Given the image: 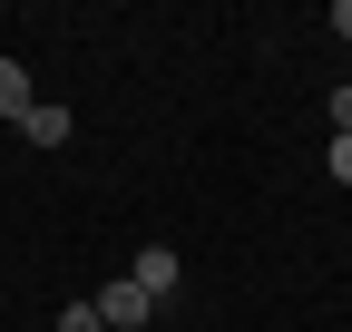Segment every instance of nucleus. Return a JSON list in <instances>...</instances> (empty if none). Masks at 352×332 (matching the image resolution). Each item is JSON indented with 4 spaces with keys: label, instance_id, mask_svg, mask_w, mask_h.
I'll return each instance as SVG.
<instances>
[{
    "label": "nucleus",
    "instance_id": "f257e3e1",
    "mask_svg": "<svg viewBox=\"0 0 352 332\" xmlns=\"http://www.w3.org/2000/svg\"><path fill=\"white\" fill-rule=\"evenodd\" d=\"M147 313H157V294H147L138 274H118V283H98V322H108V332H147Z\"/></svg>",
    "mask_w": 352,
    "mask_h": 332
},
{
    "label": "nucleus",
    "instance_id": "6e6552de",
    "mask_svg": "<svg viewBox=\"0 0 352 332\" xmlns=\"http://www.w3.org/2000/svg\"><path fill=\"white\" fill-rule=\"evenodd\" d=\"M333 39H352V0H333Z\"/></svg>",
    "mask_w": 352,
    "mask_h": 332
},
{
    "label": "nucleus",
    "instance_id": "423d86ee",
    "mask_svg": "<svg viewBox=\"0 0 352 332\" xmlns=\"http://www.w3.org/2000/svg\"><path fill=\"white\" fill-rule=\"evenodd\" d=\"M333 137H352V88H333Z\"/></svg>",
    "mask_w": 352,
    "mask_h": 332
},
{
    "label": "nucleus",
    "instance_id": "f03ea898",
    "mask_svg": "<svg viewBox=\"0 0 352 332\" xmlns=\"http://www.w3.org/2000/svg\"><path fill=\"white\" fill-rule=\"evenodd\" d=\"M20 137H30V147H69V108H50V98H30V117H20Z\"/></svg>",
    "mask_w": 352,
    "mask_h": 332
},
{
    "label": "nucleus",
    "instance_id": "0eeeda50",
    "mask_svg": "<svg viewBox=\"0 0 352 332\" xmlns=\"http://www.w3.org/2000/svg\"><path fill=\"white\" fill-rule=\"evenodd\" d=\"M333 186H352V137H333Z\"/></svg>",
    "mask_w": 352,
    "mask_h": 332
},
{
    "label": "nucleus",
    "instance_id": "39448f33",
    "mask_svg": "<svg viewBox=\"0 0 352 332\" xmlns=\"http://www.w3.org/2000/svg\"><path fill=\"white\" fill-rule=\"evenodd\" d=\"M59 332H108V322H98V303H69V313H59Z\"/></svg>",
    "mask_w": 352,
    "mask_h": 332
},
{
    "label": "nucleus",
    "instance_id": "20e7f679",
    "mask_svg": "<svg viewBox=\"0 0 352 332\" xmlns=\"http://www.w3.org/2000/svg\"><path fill=\"white\" fill-rule=\"evenodd\" d=\"M0 117H10V128L30 117V78H20V59H0Z\"/></svg>",
    "mask_w": 352,
    "mask_h": 332
},
{
    "label": "nucleus",
    "instance_id": "1a4fd4ad",
    "mask_svg": "<svg viewBox=\"0 0 352 332\" xmlns=\"http://www.w3.org/2000/svg\"><path fill=\"white\" fill-rule=\"evenodd\" d=\"M147 332H157V322H147Z\"/></svg>",
    "mask_w": 352,
    "mask_h": 332
},
{
    "label": "nucleus",
    "instance_id": "7ed1b4c3",
    "mask_svg": "<svg viewBox=\"0 0 352 332\" xmlns=\"http://www.w3.org/2000/svg\"><path fill=\"white\" fill-rule=\"evenodd\" d=\"M127 274H138V283H147V294L166 303V294H176V244H147V254H138V264H127Z\"/></svg>",
    "mask_w": 352,
    "mask_h": 332
}]
</instances>
